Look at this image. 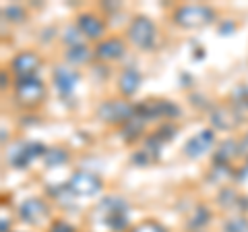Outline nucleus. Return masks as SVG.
Segmentation results:
<instances>
[{"label": "nucleus", "mask_w": 248, "mask_h": 232, "mask_svg": "<svg viewBox=\"0 0 248 232\" xmlns=\"http://www.w3.org/2000/svg\"><path fill=\"white\" fill-rule=\"evenodd\" d=\"M172 21L180 29H201V27L213 25L217 21V11L211 4H205V2H184L174 6Z\"/></svg>", "instance_id": "obj_1"}, {"label": "nucleus", "mask_w": 248, "mask_h": 232, "mask_svg": "<svg viewBox=\"0 0 248 232\" xmlns=\"http://www.w3.org/2000/svg\"><path fill=\"white\" fill-rule=\"evenodd\" d=\"M13 96L15 102L25 110H35L48 99V85L40 75L23 77L13 81Z\"/></svg>", "instance_id": "obj_2"}, {"label": "nucleus", "mask_w": 248, "mask_h": 232, "mask_svg": "<svg viewBox=\"0 0 248 232\" xmlns=\"http://www.w3.org/2000/svg\"><path fill=\"white\" fill-rule=\"evenodd\" d=\"M157 35H159L157 25L147 15H135L128 21L126 29H124V40L128 42V46H133L137 50H143V52L155 48Z\"/></svg>", "instance_id": "obj_3"}, {"label": "nucleus", "mask_w": 248, "mask_h": 232, "mask_svg": "<svg viewBox=\"0 0 248 232\" xmlns=\"http://www.w3.org/2000/svg\"><path fill=\"white\" fill-rule=\"evenodd\" d=\"M137 116V104L126 98H108L95 108V118L108 127H124L130 118Z\"/></svg>", "instance_id": "obj_4"}, {"label": "nucleus", "mask_w": 248, "mask_h": 232, "mask_svg": "<svg viewBox=\"0 0 248 232\" xmlns=\"http://www.w3.org/2000/svg\"><path fill=\"white\" fill-rule=\"evenodd\" d=\"M137 116H141L145 122H151V120L172 122L176 116H180V106L164 98H151L137 104Z\"/></svg>", "instance_id": "obj_5"}, {"label": "nucleus", "mask_w": 248, "mask_h": 232, "mask_svg": "<svg viewBox=\"0 0 248 232\" xmlns=\"http://www.w3.org/2000/svg\"><path fill=\"white\" fill-rule=\"evenodd\" d=\"M75 25L79 27V32L81 35L85 37V40H89L93 44H97V42H102L104 37H108V23L106 19L102 17L99 13L95 11H81V13H77V17H75Z\"/></svg>", "instance_id": "obj_6"}, {"label": "nucleus", "mask_w": 248, "mask_h": 232, "mask_svg": "<svg viewBox=\"0 0 248 232\" xmlns=\"http://www.w3.org/2000/svg\"><path fill=\"white\" fill-rule=\"evenodd\" d=\"M209 125L213 131H223V133H232L240 127L242 122V112L236 110L230 102L228 104H213L209 108Z\"/></svg>", "instance_id": "obj_7"}, {"label": "nucleus", "mask_w": 248, "mask_h": 232, "mask_svg": "<svg viewBox=\"0 0 248 232\" xmlns=\"http://www.w3.org/2000/svg\"><path fill=\"white\" fill-rule=\"evenodd\" d=\"M46 151H48V145H44L42 141H21L19 145H15V148L9 149L6 153V160H9V164L13 168H27L31 162L46 156Z\"/></svg>", "instance_id": "obj_8"}, {"label": "nucleus", "mask_w": 248, "mask_h": 232, "mask_svg": "<svg viewBox=\"0 0 248 232\" xmlns=\"http://www.w3.org/2000/svg\"><path fill=\"white\" fill-rule=\"evenodd\" d=\"M128 52V42L124 40V35H108L102 42L93 46V58L97 63H118L126 56Z\"/></svg>", "instance_id": "obj_9"}, {"label": "nucleus", "mask_w": 248, "mask_h": 232, "mask_svg": "<svg viewBox=\"0 0 248 232\" xmlns=\"http://www.w3.org/2000/svg\"><path fill=\"white\" fill-rule=\"evenodd\" d=\"M66 184L77 197H95L104 189V181L91 170H75Z\"/></svg>", "instance_id": "obj_10"}, {"label": "nucleus", "mask_w": 248, "mask_h": 232, "mask_svg": "<svg viewBox=\"0 0 248 232\" xmlns=\"http://www.w3.org/2000/svg\"><path fill=\"white\" fill-rule=\"evenodd\" d=\"M42 65H44V58L35 50L27 48V50H21V52L15 54L6 68H9V73L15 77V79H23V77L37 75Z\"/></svg>", "instance_id": "obj_11"}, {"label": "nucleus", "mask_w": 248, "mask_h": 232, "mask_svg": "<svg viewBox=\"0 0 248 232\" xmlns=\"http://www.w3.org/2000/svg\"><path fill=\"white\" fill-rule=\"evenodd\" d=\"M52 207L44 197H29L25 201H21L17 207V215L21 222L31 224V226H40L50 218Z\"/></svg>", "instance_id": "obj_12"}, {"label": "nucleus", "mask_w": 248, "mask_h": 232, "mask_svg": "<svg viewBox=\"0 0 248 232\" xmlns=\"http://www.w3.org/2000/svg\"><path fill=\"white\" fill-rule=\"evenodd\" d=\"M79 81H81V73L73 66L60 65V66L52 68V85H54V89L58 91V96L62 99H68L75 94Z\"/></svg>", "instance_id": "obj_13"}, {"label": "nucleus", "mask_w": 248, "mask_h": 232, "mask_svg": "<svg viewBox=\"0 0 248 232\" xmlns=\"http://www.w3.org/2000/svg\"><path fill=\"white\" fill-rule=\"evenodd\" d=\"M217 131H213L211 127L209 129H201L197 135H192L188 141L184 143V156L186 158H190V160H199V158H203L207 156L209 151H211L215 148V141H217Z\"/></svg>", "instance_id": "obj_14"}, {"label": "nucleus", "mask_w": 248, "mask_h": 232, "mask_svg": "<svg viewBox=\"0 0 248 232\" xmlns=\"http://www.w3.org/2000/svg\"><path fill=\"white\" fill-rule=\"evenodd\" d=\"M143 83V75L139 73V68L135 66H124L118 79H116V87H118V96L130 99L133 96H137V91L141 89Z\"/></svg>", "instance_id": "obj_15"}, {"label": "nucleus", "mask_w": 248, "mask_h": 232, "mask_svg": "<svg viewBox=\"0 0 248 232\" xmlns=\"http://www.w3.org/2000/svg\"><path fill=\"white\" fill-rule=\"evenodd\" d=\"M244 156L242 151V143L240 139H234V137H228L217 145V149L213 151V164H223V166H230L232 162L236 158Z\"/></svg>", "instance_id": "obj_16"}, {"label": "nucleus", "mask_w": 248, "mask_h": 232, "mask_svg": "<svg viewBox=\"0 0 248 232\" xmlns=\"http://www.w3.org/2000/svg\"><path fill=\"white\" fill-rule=\"evenodd\" d=\"M211 220H213L211 207L205 205V203H201V205H197L195 210H192V214L188 215V220H186V230H190V232H201Z\"/></svg>", "instance_id": "obj_17"}, {"label": "nucleus", "mask_w": 248, "mask_h": 232, "mask_svg": "<svg viewBox=\"0 0 248 232\" xmlns=\"http://www.w3.org/2000/svg\"><path fill=\"white\" fill-rule=\"evenodd\" d=\"M145 125L147 122L141 118V116H135V118H130L126 125L120 127V137L124 143H139L141 139H145Z\"/></svg>", "instance_id": "obj_18"}, {"label": "nucleus", "mask_w": 248, "mask_h": 232, "mask_svg": "<svg viewBox=\"0 0 248 232\" xmlns=\"http://www.w3.org/2000/svg\"><path fill=\"white\" fill-rule=\"evenodd\" d=\"M91 58H93V48H89L87 44L73 46V48H66V52H64L66 65H68V66H73V68L87 65Z\"/></svg>", "instance_id": "obj_19"}, {"label": "nucleus", "mask_w": 248, "mask_h": 232, "mask_svg": "<svg viewBox=\"0 0 248 232\" xmlns=\"http://www.w3.org/2000/svg\"><path fill=\"white\" fill-rule=\"evenodd\" d=\"M99 210L104 212V218L116 215V214H128V201L118 195H110L99 201Z\"/></svg>", "instance_id": "obj_20"}, {"label": "nucleus", "mask_w": 248, "mask_h": 232, "mask_svg": "<svg viewBox=\"0 0 248 232\" xmlns=\"http://www.w3.org/2000/svg\"><path fill=\"white\" fill-rule=\"evenodd\" d=\"M68 160H71V153H68L66 148H62V145H54V148H48L44 156V164L46 168H60L68 164Z\"/></svg>", "instance_id": "obj_21"}, {"label": "nucleus", "mask_w": 248, "mask_h": 232, "mask_svg": "<svg viewBox=\"0 0 248 232\" xmlns=\"http://www.w3.org/2000/svg\"><path fill=\"white\" fill-rule=\"evenodd\" d=\"M48 195L54 201H58L62 207H73L75 205V199H77V195H75L71 189H68L66 182H62V184H50V187H48Z\"/></svg>", "instance_id": "obj_22"}, {"label": "nucleus", "mask_w": 248, "mask_h": 232, "mask_svg": "<svg viewBox=\"0 0 248 232\" xmlns=\"http://www.w3.org/2000/svg\"><path fill=\"white\" fill-rule=\"evenodd\" d=\"M240 201H242V195L234 187H221L217 193V205H221L223 210H232V207L240 210Z\"/></svg>", "instance_id": "obj_23"}, {"label": "nucleus", "mask_w": 248, "mask_h": 232, "mask_svg": "<svg viewBox=\"0 0 248 232\" xmlns=\"http://www.w3.org/2000/svg\"><path fill=\"white\" fill-rule=\"evenodd\" d=\"M2 17H4V21L15 23V25H21V23H27L29 21V11L23 4L15 2V4L4 6V9H2Z\"/></svg>", "instance_id": "obj_24"}, {"label": "nucleus", "mask_w": 248, "mask_h": 232, "mask_svg": "<svg viewBox=\"0 0 248 232\" xmlns=\"http://www.w3.org/2000/svg\"><path fill=\"white\" fill-rule=\"evenodd\" d=\"M228 102L234 106L236 110H240V112H248V83L236 85V87L230 91Z\"/></svg>", "instance_id": "obj_25"}, {"label": "nucleus", "mask_w": 248, "mask_h": 232, "mask_svg": "<svg viewBox=\"0 0 248 232\" xmlns=\"http://www.w3.org/2000/svg\"><path fill=\"white\" fill-rule=\"evenodd\" d=\"M83 40H85V37L81 35L79 27H77L75 23H71V25H66L64 29H62V33H60V42H62V44H66V48H73V46L85 44Z\"/></svg>", "instance_id": "obj_26"}, {"label": "nucleus", "mask_w": 248, "mask_h": 232, "mask_svg": "<svg viewBox=\"0 0 248 232\" xmlns=\"http://www.w3.org/2000/svg\"><path fill=\"white\" fill-rule=\"evenodd\" d=\"M157 160H159L157 153L149 151L147 148H143V145H141V149H137L133 156H130V162H133L135 166H139V168H147V166H151L153 162H157Z\"/></svg>", "instance_id": "obj_27"}, {"label": "nucleus", "mask_w": 248, "mask_h": 232, "mask_svg": "<svg viewBox=\"0 0 248 232\" xmlns=\"http://www.w3.org/2000/svg\"><path fill=\"white\" fill-rule=\"evenodd\" d=\"M176 133H178V127L174 125V122H161V125L155 129L151 135L157 139L161 145H166L168 141H172V139L176 137Z\"/></svg>", "instance_id": "obj_28"}, {"label": "nucleus", "mask_w": 248, "mask_h": 232, "mask_svg": "<svg viewBox=\"0 0 248 232\" xmlns=\"http://www.w3.org/2000/svg\"><path fill=\"white\" fill-rule=\"evenodd\" d=\"M223 232H248V218L244 214L232 215L223 222Z\"/></svg>", "instance_id": "obj_29"}, {"label": "nucleus", "mask_w": 248, "mask_h": 232, "mask_svg": "<svg viewBox=\"0 0 248 232\" xmlns=\"http://www.w3.org/2000/svg\"><path fill=\"white\" fill-rule=\"evenodd\" d=\"M128 232H168V228L159 220L147 218V220H141L139 224H135V226H130Z\"/></svg>", "instance_id": "obj_30"}, {"label": "nucleus", "mask_w": 248, "mask_h": 232, "mask_svg": "<svg viewBox=\"0 0 248 232\" xmlns=\"http://www.w3.org/2000/svg\"><path fill=\"white\" fill-rule=\"evenodd\" d=\"M48 232H79V230L66 220H52Z\"/></svg>", "instance_id": "obj_31"}, {"label": "nucleus", "mask_w": 248, "mask_h": 232, "mask_svg": "<svg viewBox=\"0 0 248 232\" xmlns=\"http://www.w3.org/2000/svg\"><path fill=\"white\" fill-rule=\"evenodd\" d=\"M236 21H232V19H223L221 23H219V25H217V32H219V35H232V33H234L236 32Z\"/></svg>", "instance_id": "obj_32"}, {"label": "nucleus", "mask_w": 248, "mask_h": 232, "mask_svg": "<svg viewBox=\"0 0 248 232\" xmlns=\"http://www.w3.org/2000/svg\"><path fill=\"white\" fill-rule=\"evenodd\" d=\"M240 143H242V151H244V158H248V131H244V135L240 137Z\"/></svg>", "instance_id": "obj_33"}, {"label": "nucleus", "mask_w": 248, "mask_h": 232, "mask_svg": "<svg viewBox=\"0 0 248 232\" xmlns=\"http://www.w3.org/2000/svg\"><path fill=\"white\" fill-rule=\"evenodd\" d=\"M201 232H205V230H201Z\"/></svg>", "instance_id": "obj_34"}]
</instances>
